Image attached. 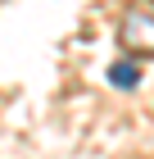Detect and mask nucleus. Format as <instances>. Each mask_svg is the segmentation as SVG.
I'll use <instances>...</instances> for the list:
<instances>
[{"label":"nucleus","mask_w":154,"mask_h":159,"mask_svg":"<svg viewBox=\"0 0 154 159\" xmlns=\"http://www.w3.org/2000/svg\"><path fill=\"white\" fill-rule=\"evenodd\" d=\"M122 46L154 55V9L150 5H131L127 9V18H122Z\"/></svg>","instance_id":"obj_1"},{"label":"nucleus","mask_w":154,"mask_h":159,"mask_svg":"<svg viewBox=\"0 0 154 159\" xmlns=\"http://www.w3.org/2000/svg\"><path fill=\"white\" fill-rule=\"evenodd\" d=\"M109 82L127 91V86H136V82H141V68H136V64H131V59H118V64H113V68H109Z\"/></svg>","instance_id":"obj_2"}]
</instances>
